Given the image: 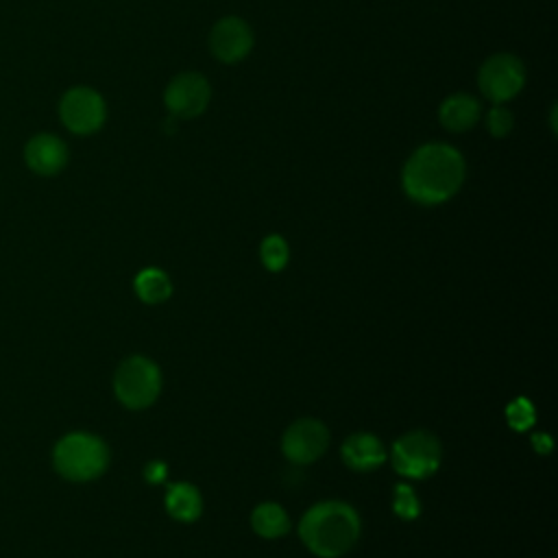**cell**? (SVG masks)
Here are the masks:
<instances>
[{"mask_svg": "<svg viewBox=\"0 0 558 558\" xmlns=\"http://www.w3.org/2000/svg\"><path fill=\"white\" fill-rule=\"evenodd\" d=\"M211 87L198 72H183L174 76L163 92V102L174 120H190L201 116L207 109Z\"/></svg>", "mask_w": 558, "mask_h": 558, "instance_id": "8", "label": "cell"}, {"mask_svg": "<svg viewBox=\"0 0 558 558\" xmlns=\"http://www.w3.org/2000/svg\"><path fill=\"white\" fill-rule=\"evenodd\" d=\"M482 105L471 94H451L440 102L438 120L451 133H464L480 122Z\"/></svg>", "mask_w": 558, "mask_h": 558, "instance_id": "12", "label": "cell"}, {"mask_svg": "<svg viewBox=\"0 0 558 558\" xmlns=\"http://www.w3.org/2000/svg\"><path fill=\"white\" fill-rule=\"evenodd\" d=\"M166 510L177 521L198 519V514L203 510V499H201L198 488L192 484H185V482L170 484L168 495H166Z\"/></svg>", "mask_w": 558, "mask_h": 558, "instance_id": "14", "label": "cell"}, {"mask_svg": "<svg viewBox=\"0 0 558 558\" xmlns=\"http://www.w3.org/2000/svg\"><path fill=\"white\" fill-rule=\"evenodd\" d=\"M506 418H508V423H510L517 432H523V429H527V427L534 423V408H532V403H530L527 399L519 397V399H514V401L508 405Z\"/></svg>", "mask_w": 558, "mask_h": 558, "instance_id": "20", "label": "cell"}, {"mask_svg": "<svg viewBox=\"0 0 558 558\" xmlns=\"http://www.w3.org/2000/svg\"><path fill=\"white\" fill-rule=\"evenodd\" d=\"M464 157L440 142L418 146L405 161L401 183L405 194L421 205H438L451 198L464 181Z\"/></svg>", "mask_w": 558, "mask_h": 558, "instance_id": "1", "label": "cell"}, {"mask_svg": "<svg viewBox=\"0 0 558 558\" xmlns=\"http://www.w3.org/2000/svg\"><path fill=\"white\" fill-rule=\"evenodd\" d=\"M392 510L397 517L410 521L421 514V501L410 484H397L392 490Z\"/></svg>", "mask_w": 558, "mask_h": 558, "instance_id": "18", "label": "cell"}, {"mask_svg": "<svg viewBox=\"0 0 558 558\" xmlns=\"http://www.w3.org/2000/svg\"><path fill=\"white\" fill-rule=\"evenodd\" d=\"M161 390V373L155 362L144 355L126 357L113 375V392L120 403L131 410L148 408Z\"/></svg>", "mask_w": 558, "mask_h": 558, "instance_id": "4", "label": "cell"}, {"mask_svg": "<svg viewBox=\"0 0 558 558\" xmlns=\"http://www.w3.org/2000/svg\"><path fill=\"white\" fill-rule=\"evenodd\" d=\"M327 445H329V432L316 418L294 421L281 438V449L286 458L296 464H310L318 460L325 453Z\"/></svg>", "mask_w": 558, "mask_h": 558, "instance_id": "9", "label": "cell"}, {"mask_svg": "<svg viewBox=\"0 0 558 558\" xmlns=\"http://www.w3.org/2000/svg\"><path fill=\"white\" fill-rule=\"evenodd\" d=\"M253 48V31L251 26L238 17L227 15L220 17L209 33V50L222 63H235L244 59Z\"/></svg>", "mask_w": 558, "mask_h": 558, "instance_id": "10", "label": "cell"}, {"mask_svg": "<svg viewBox=\"0 0 558 558\" xmlns=\"http://www.w3.org/2000/svg\"><path fill=\"white\" fill-rule=\"evenodd\" d=\"M54 471L70 482H92L109 464V449L102 438L89 432H70L52 449Z\"/></svg>", "mask_w": 558, "mask_h": 558, "instance_id": "3", "label": "cell"}, {"mask_svg": "<svg viewBox=\"0 0 558 558\" xmlns=\"http://www.w3.org/2000/svg\"><path fill=\"white\" fill-rule=\"evenodd\" d=\"M514 126V116L504 105H493L486 113V129L493 137H506Z\"/></svg>", "mask_w": 558, "mask_h": 558, "instance_id": "19", "label": "cell"}, {"mask_svg": "<svg viewBox=\"0 0 558 558\" xmlns=\"http://www.w3.org/2000/svg\"><path fill=\"white\" fill-rule=\"evenodd\" d=\"M532 442H534V449L538 453H547L551 449V438L547 434H534L532 436Z\"/></svg>", "mask_w": 558, "mask_h": 558, "instance_id": "22", "label": "cell"}, {"mask_svg": "<svg viewBox=\"0 0 558 558\" xmlns=\"http://www.w3.org/2000/svg\"><path fill=\"white\" fill-rule=\"evenodd\" d=\"M166 473H168V469H166V464H163L161 460H153V462H148L146 469H144V477H146L150 484L163 482V480H166Z\"/></svg>", "mask_w": 558, "mask_h": 558, "instance_id": "21", "label": "cell"}, {"mask_svg": "<svg viewBox=\"0 0 558 558\" xmlns=\"http://www.w3.org/2000/svg\"><path fill=\"white\" fill-rule=\"evenodd\" d=\"M59 118L68 131L76 135H89L105 124L107 107L102 96L85 85L70 87L59 102Z\"/></svg>", "mask_w": 558, "mask_h": 558, "instance_id": "7", "label": "cell"}, {"mask_svg": "<svg viewBox=\"0 0 558 558\" xmlns=\"http://www.w3.org/2000/svg\"><path fill=\"white\" fill-rule=\"evenodd\" d=\"M133 286H135L137 296L144 303H161L172 292L168 275L163 270H159V268H144V270H140L135 281H133Z\"/></svg>", "mask_w": 558, "mask_h": 558, "instance_id": "16", "label": "cell"}, {"mask_svg": "<svg viewBox=\"0 0 558 558\" xmlns=\"http://www.w3.org/2000/svg\"><path fill=\"white\" fill-rule=\"evenodd\" d=\"M259 255H262L264 266H266L268 270L277 272V270H281V268L288 264V255H290L288 242H286L281 235H275V233H272V235L264 238V242H262V246H259Z\"/></svg>", "mask_w": 558, "mask_h": 558, "instance_id": "17", "label": "cell"}, {"mask_svg": "<svg viewBox=\"0 0 558 558\" xmlns=\"http://www.w3.org/2000/svg\"><path fill=\"white\" fill-rule=\"evenodd\" d=\"M340 451H342L344 462L355 471H373V469L381 466L386 460V449H384L381 440L366 432L351 434L342 442Z\"/></svg>", "mask_w": 558, "mask_h": 558, "instance_id": "13", "label": "cell"}, {"mask_svg": "<svg viewBox=\"0 0 558 558\" xmlns=\"http://www.w3.org/2000/svg\"><path fill=\"white\" fill-rule=\"evenodd\" d=\"M251 525L253 530L264 536V538H279L283 534H288L290 530V517L286 514V510L279 504L266 501L259 504L253 514H251Z\"/></svg>", "mask_w": 558, "mask_h": 558, "instance_id": "15", "label": "cell"}, {"mask_svg": "<svg viewBox=\"0 0 558 558\" xmlns=\"http://www.w3.org/2000/svg\"><path fill=\"white\" fill-rule=\"evenodd\" d=\"M299 534L312 554L320 558H338L355 545L360 536V517L344 501H320L303 514Z\"/></svg>", "mask_w": 558, "mask_h": 558, "instance_id": "2", "label": "cell"}, {"mask_svg": "<svg viewBox=\"0 0 558 558\" xmlns=\"http://www.w3.org/2000/svg\"><path fill=\"white\" fill-rule=\"evenodd\" d=\"M390 462L399 475L425 480L440 464V442L429 432H408L395 440L390 449Z\"/></svg>", "mask_w": 558, "mask_h": 558, "instance_id": "5", "label": "cell"}, {"mask_svg": "<svg viewBox=\"0 0 558 558\" xmlns=\"http://www.w3.org/2000/svg\"><path fill=\"white\" fill-rule=\"evenodd\" d=\"M477 85H480V92L493 105L508 102L525 85L523 61L510 52H497L488 57L477 72Z\"/></svg>", "mask_w": 558, "mask_h": 558, "instance_id": "6", "label": "cell"}, {"mask_svg": "<svg viewBox=\"0 0 558 558\" xmlns=\"http://www.w3.org/2000/svg\"><path fill=\"white\" fill-rule=\"evenodd\" d=\"M24 161L35 174L52 177L65 168L68 146L52 133L33 135L24 146Z\"/></svg>", "mask_w": 558, "mask_h": 558, "instance_id": "11", "label": "cell"}]
</instances>
